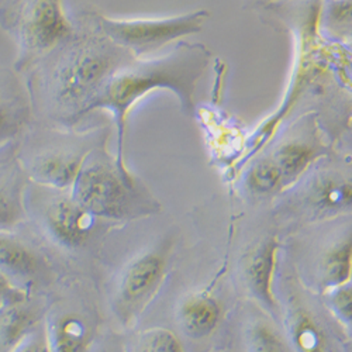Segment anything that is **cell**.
<instances>
[{"mask_svg": "<svg viewBox=\"0 0 352 352\" xmlns=\"http://www.w3.org/2000/svg\"><path fill=\"white\" fill-rule=\"evenodd\" d=\"M99 14L91 6L79 9L71 34L20 74L34 120L76 129L111 76L135 58L106 36Z\"/></svg>", "mask_w": 352, "mask_h": 352, "instance_id": "1", "label": "cell"}, {"mask_svg": "<svg viewBox=\"0 0 352 352\" xmlns=\"http://www.w3.org/2000/svg\"><path fill=\"white\" fill-rule=\"evenodd\" d=\"M210 58L212 52L204 44L178 41L162 56L150 60L133 58L111 76L92 106L91 114L106 110L113 116L117 137V164L126 166L123 148L129 114L137 102L150 92L158 89L172 92L178 99L182 113L195 116L197 82L206 72Z\"/></svg>", "mask_w": 352, "mask_h": 352, "instance_id": "2", "label": "cell"}, {"mask_svg": "<svg viewBox=\"0 0 352 352\" xmlns=\"http://www.w3.org/2000/svg\"><path fill=\"white\" fill-rule=\"evenodd\" d=\"M110 133L109 124L78 131L33 120L19 140L17 160L30 182L71 190L87 155L106 142Z\"/></svg>", "mask_w": 352, "mask_h": 352, "instance_id": "3", "label": "cell"}, {"mask_svg": "<svg viewBox=\"0 0 352 352\" xmlns=\"http://www.w3.org/2000/svg\"><path fill=\"white\" fill-rule=\"evenodd\" d=\"M71 193L80 206L102 221L140 219L161 209L146 186L107 153L106 142L87 155Z\"/></svg>", "mask_w": 352, "mask_h": 352, "instance_id": "4", "label": "cell"}, {"mask_svg": "<svg viewBox=\"0 0 352 352\" xmlns=\"http://www.w3.org/2000/svg\"><path fill=\"white\" fill-rule=\"evenodd\" d=\"M0 27L17 48L14 71L21 74L74 28L64 0H5L0 6Z\"/></svg>", "mask_w": 352, "mask_h": 352, "instance_id": "5", "label": "cell"}, {"mask_svg": "<svg viewBox=\"0 0 352 352\" xmlns=\"http://www.w3.org/2000/svg\"><path fill=\"white\" fill-rule=\"evenodd\" d=\"M210 13L204 9L162 19H111L99 14L106 36L135 58L148 55L166 44L201 32Z\"/></svg>", "mask_w": 352, "mask_h": 352, "instance_id": "6", "label": "cell"}, {"mask_svg": "<svg viewBox=\"0 0 352 352\" xmlns=\"http://www.w3.org/2000/svg\"><path fill=\"white\" fill-rule=\"evenodd\" d=\"M25 209L34 212L50 236L63 247H83L94 236L96 219L74 199L71 190L30 184L25 189ZM102 221V220H100Z\"/></svg>", "mask_w": 352, "mask_h": 352, "instance_id": "7", "label": "cell"}, {"mask_svg": "<svg viewBox=\"0 0 352 352\" xmlns=\"http://www.w3.org/2000/svg\"><path fill=\"white\" fill-rule=\"evenodd\" d=\"M170 250V243L164 241L137 255L124 268L113 300L114 313L123 324H133L158 295L168 272Z\"/></svg>", "mask_w": 352, "mask_h": 352, "instance_id": "8", "label": "cell"}, {"mask_svg": "<svg viewBox=\"0 0 352 352\" xmlns=\"http://www.w3.org/2000/svg\"><path fill=\"white\" fill-rule=\"evenodd\" d=\"M307 220H327L352 213V162L321 166L311 173L296 196Z\"/></svg>", "mask_w": 352, "mask_h": 352, "instance_id": "9", "label": "cell"}, {"mask_svg": "<svg viewBox=\"0 0 352 352\" xmlns=\"http://www.w3.org/2000/svg\"><path fill=\"white\" fill-rule=\"evenodd\" d=\"M279 241L274 236L263 237L245 254L241 272L243 280L252 299L270 314L279 313L275 295V272L278 267Z\"/></svg>", "mask_w": 352, "mask_h": 352, "instance_id": "10", "label": "cell"}, {"mask_svg": "<svg viewBox=\"0 0 352 352\" xmlns=\"http://www.w3.org/2000/svg\"><path fill=\"white\" fill-rule=\"evenodd\" d=\"M33 120L30 95L21 75L0 65V151L16 144Z\"/></svg>", "mask_w": 352, "mask_h": 352, "instance_id": "11", "label": "cell"}, {"mask_svg": "<svg viewBox=\"0 0 352 352\" xmlns=\"http://www.w3.org/2000/svg\"><path fill=\"white\" fill-rule=\"evenodd\" d=\"M28 181L17 158L0 161V232H12L24 221Z\"/></svg>", "mask_w": 352, "mask_h": 352, "instance_id": "12", "label": "cell"}, {"mask_svg": "<svg viewBox=\"0 0 352 352\" xmlns=\"http://www.w3.org/2000/svg\"><path fill=\"white\" fill-rule=\"evenodd\" d=\"M223 317L220 302L209 292L199 290L186 295L176 310V320L181 330L192 340L210 337Z\"/></svg>", "mask_w": 352, "mask_h": 352, "instance_id": "13", "label": "cell"}, {"mask_svg": "<svg viewBox=\"0 0 352 352\" xmlns=\"http://www.w3.org/2000/svg\"><path fill=\"white\" fill-rule=\"evenodd\" d=\"M37 321L38 314L27 298L0 307V352H14L34 333Z\"/></svg>", "mask_w": 352, "mask_h": 352, "instance_id": "14", "label": "cell"}, {"mask_svg": "<svg viewBox=\"0 0 352 352\" xmlns=\"http://www.w3.org/2000/svg\"><path fill=\"white\" fill-rule=\"evenodd\" d=\"M43 268V259L34 250L10 232H0V272L10 279L30 280L40 276Z\"/></svg>", "mask_w": 352, "mask_h": 352, "instance_id": "15", "label": "cell"}, {"mask_svg": "<svg viewBox=\"0 0 352 352\" xmlns=\"http://www.w3.org/2000/svg\"><path fill=\"white\" fill-rule=\"evenodd\" d=\"M352 280V230L336 240L318 262V285L322 292Z\"/></svg>", "mask_w": 352, "mask_h": 352, "instance_id": "16", "label": "cell"}, {"mask_svg": "<svg viewBox=\"0 0 352 352\" xmlns=\"http://www.w3.org/2000/svg\"><path fill=\"white\" fill-rule=\"evenodd\" d=\"M289 342L295 352H333L329 337L306 309H293L287 317Z\"/></svg>", "mask_w": 352, "mask_h": 352, "instance_id": "17", "label": "cell"}, {"mask_svg": "<svg viewBox=\"0 0 352 352\" xmlns=\"http://www.w3.org/2000/svg\"><path fill=\"white\" fill-rule=\"evenodd\" d=\"M317 146L305 140H292L282 144L274 154L285 182V189L295 185L318 158Z\"/></svg>", "mask_w": 352, "mask_h": 352, "instance_id": "18", "label": "cell"}, {"mask_svg": "<svg viewBox=\"0 0 352 352\" xmlns=\"http://www.w3.org/2000/svg\"><path fill=\"white\" fill-rule=\"evenodd\" d=\"M48 342L52 352H87L91 331L82 318L65 316L52 324Z\"/></svg>", "mask_w": 352, "mask_h": 352, "instance_id": "19", "label": "cell"}, {"mask_svg": "<svg viewBox=\"0 0 352 352\" xmlns=\"http://www.w3.org/2000/svg\"><path fill=\"white\" fill-rule=\"evenodd\" d=\"M247 188L255 196H272L285 189L283 176L272 157L256 161L247 173Z\"/></svg>", "mask_w": 352, "mask_h": 352, "instance_id": "20", "label": "cell"}, {"mask_svg": "<svg viewBox=\"0 0 352 352\" xmlns=\"http://www.w3.org/2000/svg\"><path fill=\"white\" fill-rule=\"evenodd\" d=\"M248 352H295L282 333L267 320H254L245 330Z\"/></svg>", "mask_w": 352, "mask_h": 352, "instance_id": "21", "label": "cell"}, {"mask_svg": "<svg viewBox=\"0 0 352 352\" xmlns=\"http://www.w3.org/2000/svg\"><path fill=\"white\" fill-rule=\"evenodd\" d=\"M324 296L334 318L352 336V280L324 292Z\"/></svg>", "mask_w": 352, "mask_h": 352, "instance_id": "22", "label": "cell"}, {"mask_svg": "<svg viewBox=\"0 0 352 352\" xmlns=\"http://www.w3.org/2000/svg\"><path fill=\"white\" fill-rule=\"evenodd\" d=\"M131 352H185L181 341L166 329H150L141 333Z\"/></svg>", "mask_w": 352, "mask_h": 352, "instance_id": "23", "label": "cell"}, {"mask_svg": "<svg viewBox=\"0 0 352 352\" xmlns=\"http://www.w3.org/2000/svg\"><path fill=\"white\" fill-rule=\"evenodd\" d=\"M24 298H27V293L14 286L8 275L0 272V307L16 300H21Z\"/></svg>", "mask_w": 352, "mask_h": 352, "instance_id": "24", "label": "cell"}, {"mask_svg": "<svg viewBox=\"0 0 352 352\" xmlns=\"http://www.w3.org/2000/svg\"><path fill=\"white\" fill-rule=\"evenodd\" d=\"M16 352H52V351L48 342V337L34 331L21 342V345L16 349Z\"/></svg>", "mask_w": 352, "mask_h": 352, "instance_id": "25", "label": "cell"}]
</instances>
